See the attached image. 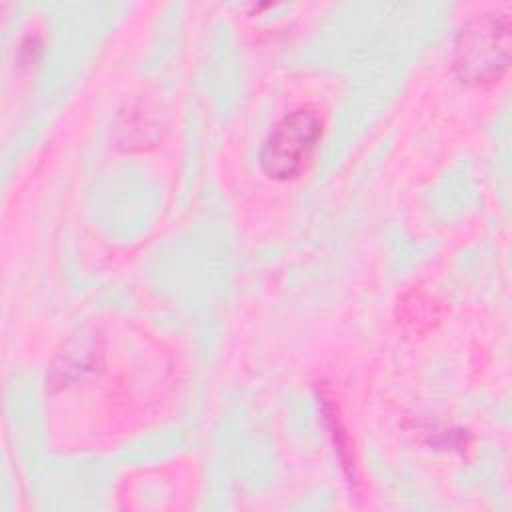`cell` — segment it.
Instances as JSON below:
<instances>
[{
  "mask_svg": "<svg viewBox=\"0 0 512 512\" xmlns=\"http://www.w3.org/2000/svg\"><path fill=\"white\" fill-rule=\"evenodd\" d=\"M510 62V18L486 12L470 18L458 32L454 68L462 82L492 84Z\"/></svg>",
  "mask_w": 512,
  "mask_h": 512,
  "instance_id": "cell-1",
  "label": "cell"
},
{
  "mask_svg": "<svg viewBox=\"0 0 512 512\" xmlns=\"http://www.w3.org/2000/svg\"><path fill=\"white\" fill-rule=\"evenodd\" d=\"M322 138V120L316 110L302 106L288 112L268 134L260 150V166L274 180L300 176L310 164Z\"/></svg>",
  "mask_w": 512,
  "mask_h": 512,
  "instance_id": "cell-2",
  "label": "cell"
}]
</instances>
